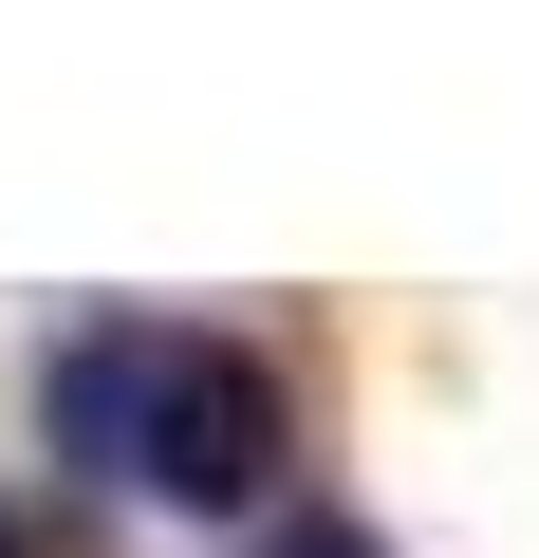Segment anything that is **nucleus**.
I'll use <instances>...</instances> for the list:
<instances>
[{
  "label": "nucleus",
  "mask_w": 539,
  "mask_h": 558,
  "mask_svg": "<svg viewBox=\"0 0 539 558\" xmlns=\"http://www.w3.org/2000/svg\"><path fill=\"white\" fill-rule=\"evenodd\" d=\"M38 410H57V465H94L112 502H168V521L260 502L280 447H298L280 373H260L242 336H205V317H94Z\"/></svg>",
  "instance_id": "obj_1"
},
{
  "label": "nucleus",
  "mask_w": 539,
  "mask_h": 558,
  "mask_svg": "<svg viewBox=\"0 0 539 558\" xmlns=\"http://www.w3.org/2000/svg\"><path fill=\"white\" fill-rule=\"evenodd\" d=\"M260 558H372L354 521H280V539H260Z\"/></svg>",
  "instance_id": "obj_2"
},
{
  "label": "nucleus",
  "mask_w": 539,
  "mask_h": 558,
  "mask_svg": "<svg viewBox=\"0 0 539 558\" xmlns=\"http://www.w3.org/2000/svg\"><path fill=\"white\" fill-rule=\"evenodd\" d=\"M0 558H20V521H0Z\"/></svg>",
  "instance_id": "obj_3"
}]
</instances>
